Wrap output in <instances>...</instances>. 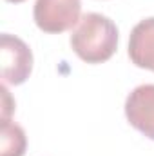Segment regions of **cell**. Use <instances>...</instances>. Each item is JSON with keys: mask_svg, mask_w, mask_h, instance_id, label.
Segmentation results:
<instances>
[{"mask_svg": "<svg viewBox=\"0 0 154 156\" xmlns=\"http://www.w3.org/2000/svg\"><path fill=\"white\" fill-rule=\"evenodd\" d=\"M125 116L136 131L154 142V83L138 85L129 93Z\"/></svg>", "mask_w": 154, "mask_h": 156, "instance_id": "277c9868", "label": "cell"}, {"mask_svg": "<svg viewBox=\"0 0 154 156\" xmlns=\"http://www.w3.org/2000/svg\"><path fill=\"white\" fill-rule=\"evenodd\" d=\"M80 13V0H37L33 9L35 24L40 31L49 35H58L78 26Z\"/></svg>", "mask_w": 154, "mask_h": 156, "instance_id": "7a4b0ae2", "label": "cell"}, {"mask_svg": "<svg viewBox=\"0 0 154 156\" xmlns=\"http://www.w3.org/2000/svg\"><path fill=\"white\" fill-rule=\"evenodd\" d=\"M26 147H27V138H26L24 129L11 120H2L0 156H24Z\"/></svg>", "mask_w": 154, "mask_h": 156, "instance_id": "8992f818", "label": "cell"}, {"mask_svg": "<svg viewBox=\"0 0 154 156\" xmlns=\"http://www.w3.org/2000/svg\"><path fill=\"white\" fill-rule=\"evenodd\" d=\"M2 82L5 85L24 83L33 71V53L22 38L4 33L0 37Z\"/></svg>", "mask_w": 154, "mask_h": 156, "instance_id": "3957f363", "label": "cell"}, {"mask_svg": "<svg viewBox=\"0 0 154 156\" xmlns=\"http://www.w3.org/2000/svg\"><path fill=\"white\" fill-rule=\"evenodd\" d=\"M7 2H13V4H20V2H24V0H7Z\"/></svg>", "mask_w": 154, "mask_h": 156, "instance_id": "ba28073f", "label": "cell"}, {"mask_svg": "<svg viewBox=\"0 0 154 156\" xmlns=\"http://www.w3.org/2000/svg\"><path fill=\"white\" fill-rule=\"evenodd\" d=\"M15 109V102L11 100V94L7 91V85H2V120H9L11 113Z\"/></svg>", "mask_w": 154, "mask_h": 156, "instance_id": "52a82bcc", "label": "cell"}, {"mask_svg": "<svg viewBox=\"0 0 154 156\" xmlns=\"http://www.w3.org/2000/svg\"><path fill=\"white\" fill-rule=\"evenodd\" d=\"M129 58L140 67L154 73V16L140 20L129 37Z\"/></svg>", "mask_w": 154, "mask_h": 156, "instance_id": "5b68a950", "label": "cell"}, {"mask_svg": "<svg viewBox=\"0 0 154 156\" xmlns=\"http://www.w3.org/2000/svg\"><path fill=\"white\" fill-rule=\"evenodd\" d=\"M69 42L80 60L103 64L118 49V27L105 15L87 13L80 18Z\"/></svg>", "mask_w": 154, "mask_h": 156, "instance_id": "6da1fadb", "label": "cell"}]
</instances>
